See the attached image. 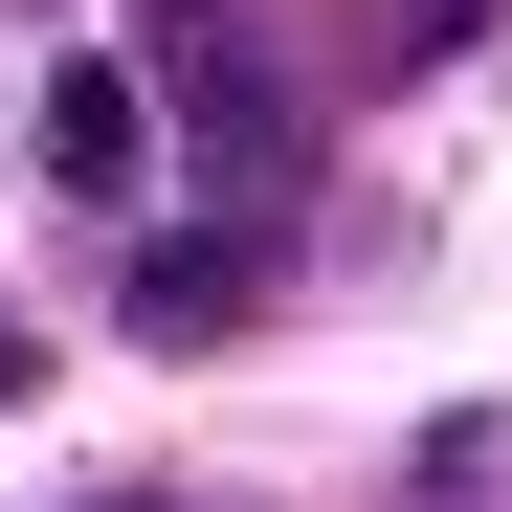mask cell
Masks as SVG:
<instances>
[{
  "mask_svg": "<svg viewBox=\"0 0 512 512\" xmlns=\"http://www.w3.org/2000/svg\"><path fill=\"white\" fill-rule=\"evenodd\" d=\"M45 179L67 201H134L156 179V90H134V67H45Z\"/></svg>",
  "mask_w": 512,
  "mask_h": 512,
  "instance_id": "obj_1",
  "label": "cell"
},
{
  "mask_svg": "<svg viewBox=\"0 0 512 512\" xmlns=\"http://www.w3.org/2000/svg\"><path fill=\"white\" fill-rule=\"evenodd\" d=\"M179 156H201L223 201H290V90H268V67H223V45H201V67H179Z\"/></svg>",
  "mask_w": 512,
  "mask_h": 512,
  "instance_id": "obj_2",
  "label": "cell"
},
{
  "mask_svg": "<svg viewBox=\"0 0 512 512\" xmlns=\"http://www.w3.org/2000/svg\"><path fill=\"white\" fill-rule=\"evenodd\" d=\"M223 312H245V245H156V268H134V334H179V357H201Z\"/></svg>",
  "mask_w": 512,
  "mask_h": 512,
  "instance_id": "obj_3",
  "label": "cell"
},
{
  "mask_svg": "<svg viewBox=\"0 0 512 512\" xmlns=\"http://www.w3.org/2000/svg\"><path fill=\"white\" fill-rule=\"evenodd\" d=\"M0 401H23V312H0Z\"/></svg>",
  "mask_w": 512,
  "mask_h": 512,
  "instance_id": "obj_4",
  "label": "cell"
}]
</instances>
